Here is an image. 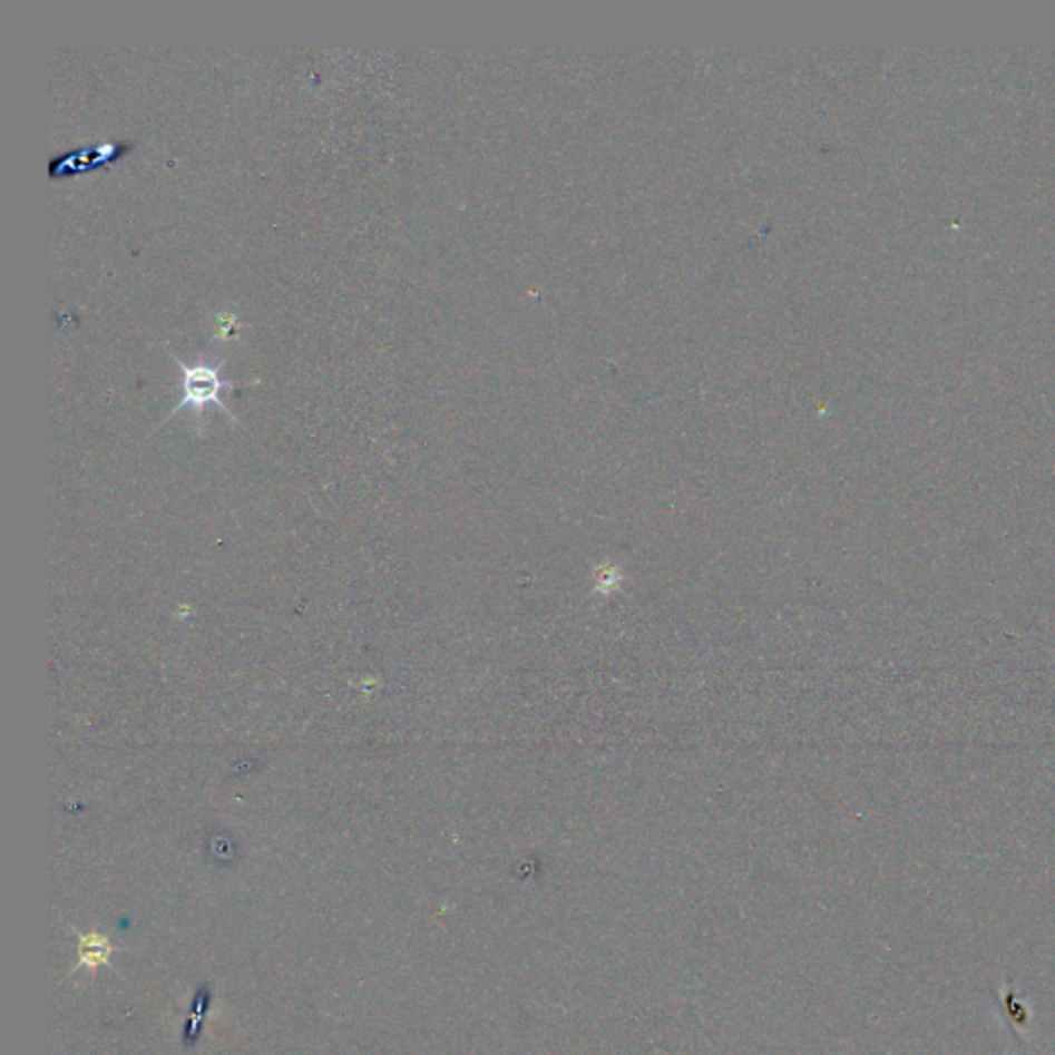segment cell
I'll return each instance as SVG.
<instances>
[{"mask_svg": "<svg viewBox=\"0 0 1055 1055\" xmlns=\"http://www.w3.org/2000/svg\"><path fill=\"white\" fill-rule=\"evenodd\" d=\"M174 361L178 365V370L182 371V380H179V402L172 409V412L165 417V421H169L174 414H178L182 409H191L193 411L194 421L196 426L201 429V421H203V414H205V409L208 404H215L219 407L221 411L225 412L234 423H237L234 412L232 409L221 400V392L223 390H240V388H247V385H261V380H250V382H227L221 378V370L225 368L223 361H198L194 365H188L184 363L182 359L174 355Z\"/></svg>", "mask_w": 1055, "mask_h": 1055, "instance_id": "1", "label": "cell"}, {"mask_svg": "<svg viewBox=\"0 0 1055 1055\" xmlns=\"http://www.w3.org/2000/svg\"><path fill=\"white\" fill-rule=\"evenodd\" d=\"M133 149L130 143H114V140H104L97 143L94 147H82L69 155H60L48 167L52 178H69L72 174L81 172H91L96 167H110L111 162H118L124 153Z\"/></svg>", "mask_w": 1055, "mask_h": 1055, "instance_id": "2", "label": "cell"}, {"mask_svg": "<svg viewBox=\"0 0 1055 1055\" xmlns=\"http://www.w3.org/2000/svg\"><path fill=\"white\" fill-rule=\"evenodd\" d=\"M237 326H240V324H237L235 315H221L219 326H217V336H223V339H225V336H229L232 332H235Z\"/></svg>", "mask_w": 1055, "mask_h": 1055, "instance_id": "3", "label": "cell"}]
</instances>
